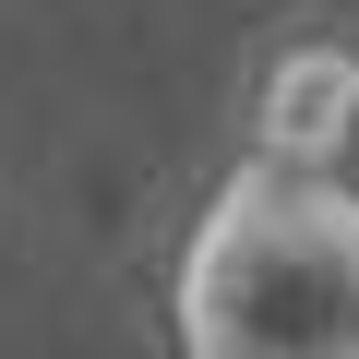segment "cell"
I'll return each mask as SVG.
<instances>
[{"mask_svg": "<svg viewBox=\"0 0 359 359\" xmlns=\"http://www.w3.org/2000/svg\"><path fill=\"white\" fill-rule=\"evenodd\" d=\"M240 120H252V168L264 180H335L359 156V25H335V13L287 25L264 48V72H252Z\"/></svg>", "mask_w": 359, "mask_h": 359, "instance_id": "1", "label": "cell"}]
</instances>
